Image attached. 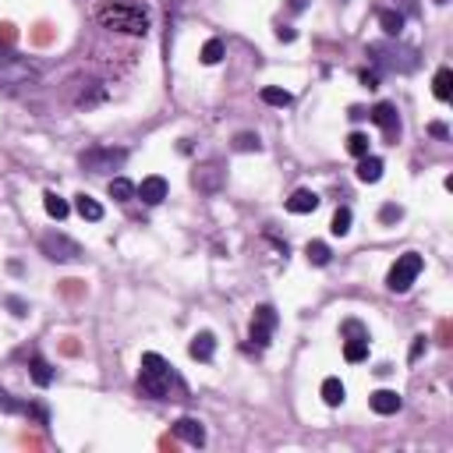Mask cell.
I'll return each instance as SVG.
<instances>
[{
	"instance_id": "obj_15",
	"label": "cell",
	"mask_w": 453,
	"mask_h": 453,
	"mask_svg": "<svg viewBox=\"0 0 453 453\" xmlns=\"http://www.w3.org/2000/svg\"><path fill=\"white\" fill-rule=\"evenodd\" d=\"M287 209H291V212H298V216L315 212V209H319V195H315V191H308V188H298V191L287 198Z\"/></svg>"
},
{
	"instance_id": "obj_21",
	"label": "cell",
	"mask_w": 453,
	"mask_h": 453,
	"mask_svg": "<svg viewBox=\"0 0 453 453\" xmlns=\"http://www.w3.org/2000/svg\"><path fill=\"white\" fill-rule=\"evenodd\" d=\"M344 397H347V389H344V382H340L337 375H330V379L322 382V400H326L330 407H340V404H344Z\"/></svg>"
},
{
	"instance_id": "obj_3",
	"label": "cell",
	"mask_w": 453,
	"mask_h": 453,
	"mask_svg": "<svg viewBox=\"0 0 453 453\" xmlns=\"http://www.w3.org/2000/svg\"><path fill=\"white\" fill-rule=\"evenodd\" d=\"M421 270H425V259H421L418 252H404V255L389 266V273H386V287H389L393 294H407V291H411V284L421 277Z\"/></svg>"
},
{
	"instance_id": "obj_29",
	"label": "cell",
	"mask_w": 453,
	"mask_h": 453,
	"mask_svg": "<svg viewBox=\"0 0 453 453\" xmlns=\"http://www.w3.org/2000/svg\"><path fill=\"white\" fill-rule=\"evenodd\" d=\"M368 145H372V142H368L365 131H351V135H347V152H351V156H358V159L368 156Z\"/></svg>"
},
{
	"instance_id": "obj_35",
	"label": "cell",
	"mask_w": 453,
	"mask_h": 453,
	"mask_svg": "<svg viewBox=\"0 0 453 453\" xmlns=\"http://www.w3.org/2000/svg\"><path fill=\"white\" fill-rule=\"evenodd\" d=\"M361 82H365L368 89H375V85H379V75H375V71H361Z\"/></svg>"
},
{
	"instance_id": "obj_9",
	"label": "cell",
	"mask_w": 453,
	"mask_h": 453,
	"mask_svg": "<svg viewBox=\"0 0 453 453\" xmlns=\"http://www.w3.org/2000/svg\"><path fill=\"white\" fill-rule=\"evenodd\" d=\"M191 184H195L198 191H205V195H216V191L223 188V167H219V163H202V167H195Z\"/></svg>"
},
{
	"instance_id": "obj_18",
	"label": "cell",
	"mask_w": 453,
	"mask_h": 453,
	"mask_svg": "<svg viewBox=\"0 0 453 453\" xmlns=\"http://www.w3.org/2000/svg\"><path fill=\"white\" fill-rule=\"evenodd\" d=\"M432 92H435L439 103H449V96H453V71H449V68H439V71H435Z\"/></svg>"
},
{
	"instance_id": "obj_5",
	"label": "cell",
	"mask_w": 453,
	"mask_h": 453,
	"mask_svg": "<svg viewBox=\"0 0 453 453\" xmlns=\"http://www.w3.org/2000/svg\"><path fill=\"white\" fill-rule=\"evenodd\" d=\"M40 248H43V255H47L50 262H78V259L85 255V252H82V245H78L75 238L61 234V231L43 234V238H40Z\"/></svg>"
},
{
	"instance_id": "obj_13",
	"label": "cell",
	"mask_w": 453,
	"mask_h": 453,
	"mask_svg": "<svg viewBox=\"0 0 453 453\" xmlns=\"http://www.w3.org/2000/svg\"><path fill=\"white\" fill-rule=\"evenodd\" d=\"M188 354H191L195 361H212V354H216V337H212L209 330L195 333L191 344H188Z\"/></svg>"
},
{
	"instance_id": "obj_19",
	"label": "cell",
	"mask_w": 453,
	"mask_h": 453,
	"mask_svg": "<svg viewBox=\"0 0 453 453\" xmlns=\"http://www.w3.org/2000/svg\"><path fill=\"white\" fill-rule=\"evenodd\" d=\"M404 22H407V18H404L400 11H393V8H386V11H379V25H382V32H386L389 40L404 32Z\"/></svg>"
},
{
	"instance_id": "obj_8",
	"label": "cell",
	"mask_w": 453,
	"mask_h": 453,
	"mask_svg": "<svg viewBox=\"0 0 453 453\" xmlns=\"http://www.w3.org/2000/svg\"><path fill=\"white\" fill-rule=\"evenodd\" d=\"M40 78V71L32 68V64H25V61H18V57H11V54H0V85L4 89H11V85H29V82H36Z\"/></svg>"
},
{
	"instance_id": "obj_17",
	"label": "cell",
	"mask_w": 453,
	"mask_h": 453,
	"mask_svg": "<svg viewBox=\"0 0 453 453\" xmlns=\"http://www.w3.org/2000/svg\"><path fill=\"white\" fill-rule=\"evenodd\" d=\"M75 209H78V216L89 219V223H99V219H103V205H99L92 195H85V191L75 195Z\"/></svg>"
},
{
	"instance_id": "obj_36",
	"label": "cell",
	"mask_w": 453,
	"mask_h": 453,
	"mask_svg": "<svg viewBox=\"0 0 453 453\" xmlns=\"http://www.w3.org/2000/svg\"><path fill=\"white\" fill-rule=\"evenodd\" d=\"M277 36H280V43H294L298 32H294V29H277Z\"/></svg>"
},
{
	"instance_id": "obj_31",
	"label": "cell",
	"mask_w": 453,
	"mask_h": 453,
	"mask_svg": "<svg viewBox=\"0 0 453 453\" xmlns=\"http://www.w3.org/2000/svg\"><path fill=\"white\" fill-rule=\"evenodd\" d=\"M400 216H404V209H400V205H393V202L379 209V219H382V223H397Z\"/></svg>"
},
{
	"instance_id": "obj_14",
	"label": "cell",
	"mask_w": 453,
	"mask_h": 453,
	"mask_svg": "<svg viewBox=\"0 0 453 453\" xmlns=\"http://www.w3.org/2000/svg\"><path fill=\"white\" fill-rule=\"evenodd\" d=\"M368 404H372L375 414H397V411L404 407V400H400L397 389H375V393L368 397Z\"/></svg>"
},
{
	"instance_id": "obj_4",
	"label": "cell",
	"mask_w": 453,
	"mask_h": 453,
	"mask_svg": "<svg viewBox=\"0 0 453 453\" xmlns=\"http://www.w3.org/2000/svg\"><path fill=\"white\" fill-rule=\"evenodd\" d=\"M78 163H82V170H89V174H114V170H121V167L128 163V149H103V145H92V149H85V152L78 156Z\"/></svg>"
},
{
	"instance_id": "obj_32",
	"label": "cell",
	"mask_w": 453,
	"mask_h": 453,
	"mask_svg": "<svg viewBox=\"0 0 453 453\" xmlns=\"http://www.w3.org/2000/svg\"><path fill=\"white\" fill-rule=\"evenodd\" d=\"M425 347H428V337H414V344H411V361H418V358L425 354Z\"/></svg>"
},
{
	"instance_id": "obj_12",
	"label": "cell",
	"mask_w": 453,
	"mask_h": 453,
	"mask_svg": "<svg viewBox=\"0 0 453 453\" xmlns=\"http://www.w3.org/2000/svg\"><path fill=\"white\" fill-rule=\"evenodd\" d=\"M167 191H170V188H167V181H163V177H145V181L135 188V195H138L145 205H159V202L167 198Z\"/></svg>"
},
{
	"instance_id": "obj_16",
	"label": "cell",
	"mask_w": 453,
	"mask_h": 453,
	"mask_svg": "<svg viewBox=\"0 0 453 453\" xmlns=\"http://www.w3.org/2000/svg\"><path fill=\"white\" fill-rule=\"evenodd\" d=\"M382 159L379 156H361L358 159V181H365V184H375L379 177H382Z\"/></svg>"
},
{
	"instance_id": "obj_28",
	"label": "cell",
	"mask_w": 453,
	"mask_h": 453,
	"mask_svg": "<svg viewBox=\"0 0 453 453\" xmlns=\"http://www.w3.org/2000/svg\"><path fill=\"white\" fill-rule=\"evenodd\" d=\"M330 231H333V238H344V234L351 231V209H347V205H340V209L333 212V223H330Z\"/></svg>"
},
{
	"instance_id": "obj_1",
	"label": "cell",
	"mask_w": 453,
	"mask_h": 453,
	"mask_svg": "<svg viewBox=\"0 0 453 453\" xmlns=\"http://www.w3.org/2000/svg\"><path fill=\"white\" fill-rule=\"evenodd\" d=\"M96 18L110 32H128V36H145L149 32V8L138 4V0H103Z\"/></svg>"
},
{
	"instance_id": "obj_22",
	"label": "cell",
	"mask_w": 453,
	"mask_h": 453,
	"mask_svg": "<svg viewBox=\"0 0 453 453\" xmlns=\"http://www.w3.org/2000/svg\"><path fill=\"white\" fill-rule=\"evenodd\" d=\"M29 368H32V382H36V386H43V389H47V386L54 382V368H50V361H47V358H40V354H36Z\"/></svg>"
},
{
	"instance_id": "obj_20",
	"label": "cell",
	"mask_w": 453,
	"mask_h": 453,
	"mask_svg": "<svg viewBox=\"0 0 453 453\" xmlns=\"http://www.w3.org/2000/svg\"><path fill=\"white\" fill-rule=\"evenodd\" d=\"M344 358H347L351 365L365 361V358H368V337H351V340L344 344Z\"/></svg>"
},
{
	"instance_id": "obj_23",
	"label": "cell",
	"mask_w": 453,
	"mask_h": 453,
	"mask_svg": "<svg viewBox=\"0 0 453 453\" xmlns=\"http://www.w3.org/2000/svg\"><path fill=\"white\" fill-rule=\"evenodd\" d=\"M43 209H47L54 219H64V216L71 212V205H68V202H64L57 191H47V195H43Z\"/></svg>"
},
{
	"instance_id": "obj_10",
	"label": "cell",
	"mask_w": 453,
	"mask_h": 453,
	"mask_svg": "<svg viewBox=\"0 0 453 453\" xmlns=\"http://www.w3.org/2000/svg\"><path fill=\"white\" fill-rule=\"evenodd\" d=\"M372 121L382 128V135H386L389 142H397V138H400V114H397V107H393V103H379V107L372 110Z\"/></svg>"
},
{
	"instance_id": "obj_26",
	"label": "cell",
	"mask_w": 453,
	"mask_h": 453,
	"mask_svg": "<svg viewBox=\"0 0 453 453\" xmlns=\"http://www.w3.org/2000/svg\"><path fill=\"white\" fill-rule=\"evenodd\" d=\"M305 255H308V262H312V266H330V259H333L330 245H322V241H308Z\"/></svg>"
},
{
	"instance_id": "obj_33",
	"label": "cell",
	"mask_w": 453,
	"mask_h": 453,
	"mask_svg": "<svg viewBox=\"0 0 453 453\" xmlns=\"http://www.w3.org/2000/svg\"><path fill=\"white\" fill-rule=\"evenodd\" d=\"M344 333H347V337H368V333H365V326H361V322H354V319H351V322H344Z\"/></svg>"
},
{
	"instance_id": "obj_37",
	"label": "cell",
	"mask_w": 453,
	"mask_h": 453,
	"mask_svg": "<svg viewBox=\"0 0 453 453\" xmlns=\"http://www.w3.org/2000/svg\"><path fill=\"white\" fill-rule=\"evenodd\" d=\"M400 15H404V18H407V15H418V0H404V11H400Z\"/></svg>"
},
{
	"instance_id": "obj_40",
	"label": "cell",
	"mask_w": 453,
	"mask_h": 453,
	"mask_svg": "<svg viewBox=\"0 0 453 453\" xmlns=\"http://www.w3.org/2000/svg\"><path fill=\"white\" fill-rule=\"evenodd\" d=\"M435 4H439V8H442V4H449V0H435Z\"/></svg>"
},
{
	"instance_id": "obj_27",
	"label": "cell",
	"mask_w": 453,
	"mask_h": 453,
	"mask_svg": "<svg viewBox=\"0 0 453 453\" xmlns=\"http://www.w3.org/2000/svg\"><path fill=\"white\" fill-rule=\"evenodd\" d=\"M198 61H202L205 68H212V64H219V61H223V40H209V43L202 47V54H198Z\"/></svg>"
},
{
	"instance_id": "obj_2",
	"label": "cell",
	"mask_w": 453,
	"mask_h": 453,
	"mask_svg": "<svg viewBox=\"0 0 453 453\" xmlns=\"http://www.w3.org/2000/svg\"><path fill=\"white\" fill-rule=\"evenodd\" d=\"M138 389L152 400H170V389L184 393V382L167 358L149 351V354H142V365H138Z\"/></svg>"
},
{
	"instance_id": "obj_7",
	"label": "cell",
	"mask_w": 453,
	"mask_h": 453,
	"mask_svg": "<svg viewBox=\"0 0 453 453\" xmlns=\"http://www.w3.org/2000/svg\"><path fill=\"white\" fill-rule=\"evenodd\" d=\"M277 322H280L277 308H273V305H259L255 315H252V326H248V340H252L259 351L270 347V344H273V333H277Z\"/></svg>"
},
{
	"instance_id": "obj_38",
	"label": "cell",
	"mask_w": 453,
	"mask_h": 453,
	"mask_svg": "<svg viewBox=\"0 0 453 453\" xmlns=\"http://www.w3.org/2000/svg\"><path fill=\"white\" fill-rule=\"evenodd\" d=\"M428 131H432V135H435V138H446V135H449V131H446V128H442V124H432V128H428Z\"/></svg>"
},
{
	"instance_id": "obj_11",
	"label": "cell",
	"mask_w": 453,
	"mask_h": 453,
	"mask_svg": "<svg viewBox=\"0 0 453 453\" xmlns=\"http://www.w3.org/2000/svg\"><path fill=\"white\" fill-rule=\"evenodd\" d=\"M174 435L181 442H188V446H205V428H202L198 418H177L174 421Z\"/></svg>"
},
{
	"instance_id": "obj_25",
	"label": "cell",
	"mask_w": 453,
	"mask_h": 453,
	"mask_svg": "<svg viewBox=\"0 0 453 453\" xmlns=\"http://www.w3.org/2000/svg\"><path fill=\"white\" fill-rule=\"evenodd\" d=\"M107 191H110V198H117V202H131V198H135V184H131L128 177H114Z\"/></svg>"
},
{
	"instance_id": "obj_30",
	"label": "cell",
	"mask_w": 453,
	"mask_h": 453,
	"mask_svg": "<svg viewBox=\"0 0 453 453\" xmlns=\"http://www.w3.org/2000/svg\"><path fill=\"white\" fill-rule=\"evenodd\" d=\"M234 149H238V152H259V149H262V142H259V135L241 131V135L234 138Z\"/></svg>"
},
{
	"instance_id": "obj_34",
	"label": "cell",
	"mask_w": 453,
	"mask_h": 453,
	"mask_svg": "<svg viewBox=\"0 0 453 453\" xmlns=\"http://www.w3.org/2000/svg\"><path fill=\"white\" fill-rule=\"evenodd\" d=\"M8 308H15V315H18V319L29 312V308H25V301H18V298H8Z\"/></svg>"
},
{
	"instance_id": "obj_6",
	"label": "cell",
	"mask_w": 453,
	"mask_h": 453,
	"mask_svg": "<svg viewBox=\"0 0 453 453\" xmlns=\"http://www.w3.org/2000/svg\"><path fill=\"white\" fill-rule=\"evenodd\" d=\"M368 54H372L382 68H389V71H414V68H418V54H414V50H407V47L372 43V47H368Z\"/></svg>"
},
{
	"instance_id": "obj_39",
	"label": "cell",
	"mask_w": 453,
	"mask_h": 453,
	"mask_svg": "<svg viewBox=\"0 0 453 453\" xmlns=\"http://www.w3.org/2000/svg\"><path fill=\"white\" fill-rule=\"evenodd\" d=\"M291 11H305V0H291Z\"/></svg>"
},
{
	"instance_id": "obj_24",
	"label": "cell",
	"mask_w": 453,
	"mask_h": 453,
	"mask_svg": "<svg viewBox=\"0 0 453 453\" xmlns=\"http://www.w3.org/2000/svg\"><path fill=\"white\" fill-rule=\"evenodd\" d=\"M262 103H270V107H291L294 96H291L287 89H280V85H266V89H262Z\"/></svg>"
}]
</instances>
